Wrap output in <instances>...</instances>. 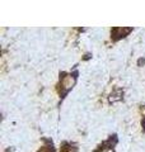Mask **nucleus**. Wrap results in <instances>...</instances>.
<instances>
[{"label":"nucleus","instance_id":"1","mask_svg":"<svg viewBox=\"0 0 145 152\" xmlns=\"http://www.w3.org/2000/svg\"><path fill=\"white\" fill-rule=\"evenodd\" d=\"M74 84H75V79L72 77V76H70V75L65 76V77L62 79V81H61V85L64 86L65 90H69L70 88H72V85Z\"/></svg>","mask_w":145,"mask_h":152}]
</instances>
